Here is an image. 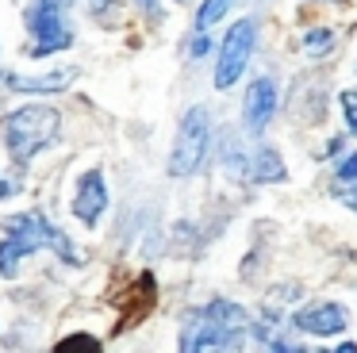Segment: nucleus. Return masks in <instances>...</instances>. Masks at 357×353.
<instances>
[{"instance_id": "nucleus-1", "label": "nucleus", "mask_w": 357, "mask_h": 353, "mask_svg": "<svg viewBox=\"0 0 357 353\" xmlns=\"http://www.w3.org/2000/svg\"><path fill=\"white\" fill-rule=\"evenodd\" d=\"M250 330V315L238 303L215 299L208 307H196L185 322H181V350H238L242 338Z\"/></svg>"}, {"instance_id": "nucleus-2", "label": "nucleus", "mask_w": 357, "mask_h": 353, "mask_svg": "<svg viewBox=\"0 0 357 353\" xmlns=\"http://www.w3.org/2000/svg\"><path fill=\"white\" fill-rule=\"evenodd\" d=\"M35 250H54L62 261H73V265L81 261L77 253H73L70 238H66L62 230L50 227L43 215L24 211V215H16V219H12L8 238L0 242V276H16L20 261H24L27 253H35Z\"/></svg>"}, {"instance_id": "nucleus-3", "label": "nucleus", "mask_w": 357, "mask_h": 353, "mask_svg": "<svg viewBox=\"0 0 357 353\" xmlns=\"http://www.w3.org/2000/svg\"><path fill=\"white\" fill-rule=\"evenodd\" d=\"M58 138V112L54 107H43V104H27L16 107V112L4 119V146L8 153L24 165L31 161L43 146H50Z\"/></svg>"}, {"instance_id": "nucleus-4", "label": "nucleus", "mask_w": 357, "mask_h": 353, "mask_svg": "<svg viewBox=\"0 0 357 353\" xmlns=\"http://www.w3.org/2000/svg\"><path fill=\"white\" fill-rule=\"evenodd\" d=\"M27 31H31V58H50L73 43L70 0H31L27 8Z\"/></svg>"}, {"instance_id": "nucleus-5", "label": "nucleus", "mask_w": 357, "mask_h": 353, "mask_svg": "<svg viewBox=\"0 0 357 353\" xmlns=\"http://www.w3.org/2000/svg\"><path fill=\"white\" fill-rule=\"evenodd\" d=\"M211 142V115L208 107H192L185 112L177 130V142H173V158H169V173L173 176H188L204 165V153Z\"/></svg>"}, {"instance_id": "nucleus-6", "label": "nucleus", "mask_w": 357, "mask_h": 353, "mask_svg": "<svg viewBox=\"0 0 357 353\" xmlns=\"http://www.w3.org/2000/svg\"><path fill=\"white\" fill-rule=\"evenodd\" d=\"M257 46V23L254 20H238L227 31L223 46H219V66H215V89H231L250 66V54Z\"/></svg>"}, {"instance_id": "nucleus-7", "label": "nucleus", "mask_w": 357, "mask_h": 353, "mask_svg": "<svg viewBox=\"0 0 357 353\" xmlns=\"http://www.w3.org/2000/svg\"><path fill=\"white\" fill-rule=\"evenodd\" d=\"M112 303H116V307H123V311H127V319L119 322V330H123V326H131V322L146 319V311L158 303V280H154L150 273H139L135 280H127L123 288H116V292H112Z\"/></svg>"}, {"instance_id": "nucleus-8", "label": "nucleus", "mask_w": 357, "mask_h": 353, "mask_svg": "<svg viewBox=\"0 0 357 353\" xmlns=\"http://www.w3.org/2000/svg\"><path fill=\"white\" fill-rule=\"evenodd\" d=\"M273 112H277V84H273V77H257L242 100V123H246L250 135H261L269 127Z\"/></svg>"}, {"instance_id": "nucleus-9", "label": "nucleus", "mask_w": 357, "mask_h": 353, "mask_svg": "<svg viewBox=\"0 0 357 353\" xmlns=\"http://www.w3.org/2000/svg\"><path fill=\"white\" fill-rule=\"evenodd\" d=\"M292 326L307 330V334H319V338H331V334H342L349 326V315L338 303H315V307H300L292 315Z\"/></svg>"}, {"instance_id": "nucleus-10", "label": "nucleus", "mask_w": 357, "mask_h": 353, "mask_svg": "<svg viewBox=\"0 0 357 353\" xmlns=\"http://www.w3.org/2000/svg\"><path fill=\"white\" fill-rule=\"evenodd\" d=\"M104 207H108V184H104V173H85L77 184V192H73V215H77L85 227H96V219L104 215Z\"/></svg>"}, {"instance_id": "nucleus-11", "label": "nucleus", "mask_w": 357, "mask_h": 353, "mask_svg": "<svg viewBox=\"0 0 357 353\" xmlns=\"http://www.w3.org/2000/svg\"><path fill=\"white\" fill-rule=\"evenodd\" d=\"M334 196H338L349 211H357V150L349 153L338 165V173H334Z\"/></svg>"}, {"instance_id": "nucleus-12", "label": "nucleus", "mask_w": 357, "mask_h": 353, "mask_svg": "<svg viewBox=\"0 0 357 353\" xmlns=\"http://www.w3.org/2000/svg\"><path fill=\"white\" fill-rule=\"evenodd\" d=\"M73 81V69H62L54 77H4L8 89H20V92H58Z\"/></svg>"}, {"instance_id": "nucleus-13", "label": "nucleus", "mask_w": 357, "mask_h": 353, "mask_svg": "<svg viewBox=\"0 0 357 353\" xmlns=\"http://www.w3.org/2000/svg\"><path fill=\"white\" fill-rule=\"evenodd\" d=\"M250 173L257 176V184L261 181H280V176H284V165H280L277 150L261 146V150H254V158H250Z\"/></svg>"}, {"instance_id": "nucleus-14", "label": "nucleus", "mask_w": 357, "mask_h": 353, "mask_svg": "<svg viewBox=\"0 0 357 353\" xmlns=\"http://www.w3.org/2000/svg\"><path fill=\"white\" fill-rule=\"evenodd\" d=\"M234 0H204L200 4V12H196V27H211V23H219L227 15V8H231Z\"/></svg>"}, {"instance_id": "nucleus-15", "label": "nucleus", "mask_w": 357, "mask_h": 353, "mask_svg": "<svg viewBox=\"0 0 357 353\" xmlns=\"http://www.w3.org/2000/svg\"><path fill=\"white\" fill-rule=\"evenodd\" d=\"M342 112H346V127H349V135H357V89L342 92Z\"/></svg>"}, {"instance_id": "nucleus-16", "label": "nucleus", "mask_w": 357, "mask_h": 353, "mask_svg": "<svg viewBox=\"0 0 357 353\" xmlns=\"http://www.w3.org/2000/svg\"><path fill=\"white\" fill-rule=\"evenodd\" d=\"M303 46H307V54H326V50H331V31H326V27H315Z\"/></svg>"}, {"instance_id": "nucleus-17", "label": "nucleus", "mask_w": 357, "mask_h": 353, "mask_svg": "<svg viewBox=\"0 0 357 353\" xmlns=\"http://www.w3.org/2000/svg\"><path fill=\"white\" fill-rule=\"evenodd\" d=\"M70 350H100V342H93L89 334H73L70 342H58V353H70Z\"/></svg>"}, {"instance_id": "nucleus-18", "label": "nucleus", "mask_w": 357, "mask_h": 353, "mask_svg": "<svg viewBox=\"0 0 357 353\" xmlns=\"http://www.w3.org/2000/svg\"><path fill=\"white\" fill-rule=\"evenodd\" d=\"M12 192H20V184H12V181H4V176H0V200H8Z\"/></svg>"}, {"instance_id": "nucleus-19", "label": "nucleus", "mask_w": 357, "mask_h": 353, "mask_svg": "<svg viewBox=\"0 0 357 353\" xmlns=\"http://www.w3.org/2000/svg\"><path fill=\"white\" fill-rule=\"evenodd\" d=\"M204 50H208V38H204V35H200V38H196V43H192V54H196V58H200V54H204Z\"/></svg>"}, {"instance_id": "nucleus-20", "label": "nucleus", "mask_w": 357, "mask_h": 353, "mask_svg": "<svg viewBox=\"0 0 357 353\" xmlns=\"http://www.w3.org/2000/svg\"><path fill=\"white\" fill-rule=\"evenodd\" d=\"M89 4H93V8H96V12H100V8H104V4H108V0H89Z\"/></svg>"}, {"instance_id": "nucleus-21", "label": "nucleus", "mask_w": 357, "mask_h": 353, "mask_svg": "<svg viewBox=\"0 0 357 353\" xmlns=\"http://www.w3.org/2000/svg\"><path fill=\"white\" fill-rule=\"evenodd\" d=\"M139 4H146V8H150V4H154V0H139Z\"/></svg>"}]
</instances>
